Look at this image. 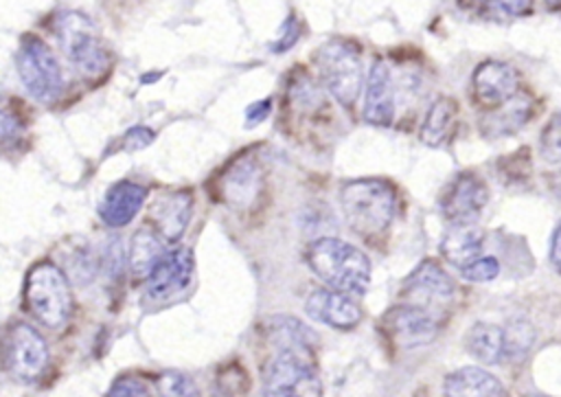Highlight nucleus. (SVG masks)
<instances>
[{
	"label": "nucleus",
	"mask_w": 561,
	"mask_h": 397,
	"mask_svg": "<svg viewBox=\"0 0 561 397\" xmlns=\"http://www.w3.org/2000/svg\"><path fill=\"white\" fill-rule=\"evenodd\" d=\"M280 347L263 371L265 397H322V384L307 360L309 329L294 318L274 320Z\"/></svg>",
	"instance_id": "obj_1"
},
{
	"label": "nucleus",
	"mask_w": 561,
	"mask_h": 397,
	"mask_svg": "<svg viewBox=\"0 0 561 397\" xmlns=\"http://www.w3.org/2000/svg\"><path fill=\"white\" fill-rule=\"evenodd\" d=\"M307 263L335 292L362 296L370 283L368 257L342 239L324 237L309 246Z\"/></svg>",
	"instance_id": "obj_2"
},
{
	"label": "nucleus",
	"mask_w": 561,
	"mask_h": 397,
	"mask_svg": "<svg viewBox=\"0 0 561 397\" xmlns=\"http://www.w3.org/2000/svg\"><path fill=\"white\" fill-rule=\"evenodd\" d=\"M340 204L348 226L362 237L381 235L397 215L394 189L377 178L346 182L340 191Z\"/></svg>",
	"instance_id": "obj_3"
},
{
	"label": "nucleus",
	"mask_w": 561,
	"mask_h": 397,
	"mask_svg": "<svg viewBox=\"0 0 561 397\" xmlns=\"http://www.w3.org/2000/svg\"><path fill=\"white\" fill-rule=\"evenodd\" d=\"M26 303L44 327H64L72 311V292L66 274L46 261L33 265L26 276Z\"/></svg>",
	"instance_id": "obj_4"
},
{
	"label": "nucleus",
	"mask_w": 561,
	"mask_h": 397,
	"mask_svg": "<svg viewBox=\"0 0 561 397\" xmlns=\"http://www.w3.org/2000/svg\"><path fill=\"white\" fill-rule=\"evenodd\" d=\"M55 31L66 57L79 72L85 77H101L107 70V50L99 37L96 26L83 13H59Z\"/></svg>",
	"instance_id": "obj_5"
},
{
	"label": "nucleus",
	"mask_w": 561,
	"mask_h": 397,
	"mask_svg": "<svg viewBox=\"0 0 561 397\" xmlns=\"http://www.w3.org/2000/svg\"><path fill=\"white\" fill-rule=\"evenodd\" d=\"M316 66L322 86L337 103L351 107L362 90V57L357 48L344 39H329L318 48Z\"/></svg>",
	"instance_id": "obj_6"
},
{
	"label": "nucleus",
	"mask_w": 561,
	"mask_h": 397,
	"mask_svg": "<svg viewBox=\"0 0 561 397\" xmlns=\"http://www.w3.org/2000/svg\"><path fill=\"white\" fill-rule=\"evenodd\" d=\"M18 72L28 94L50 103L61 92V68L48 46L37 37H26L18 50Z\"/></svg>",
	"instance_id": "obj_7"
},
{
	"label": "nucleus",
	"mask_w": 561,
	"mask_h": 397,
	"mask_svg": "<svg viewBox=\"0 0 561 397\" xmlns=\"http://www.w3.org/2000/svg\"><path fill=\"white\" fill-rule=\"evenodd\" d=\"M489 202L486 184L476 173H460L451 180V184L440 195V213L451 224H476L482 208Z\"/></svg>",
	"instance_id": "obj_8"
},
{
	"label": "nucleus",
	"mask_w": 561,
	"mask_h": 397,
	"mask_svg": "<svg viewBox=\"0 0 561 397\" xmlns=\"http://www.w3.org/2000/svg\"><path fill=\"white\" fill-rule=\"evenodd\" d=\"M386 331L401 349H416L438 336V318L412 303H401L386 314Z\"/></svg>",
	"instance_id": "obj_9"
},
{
	"label": "nucleus",
	"mask_w": 561,
	"mask_h": 397,
	"mask_svg": "<svg viewBox=\"0 0 561 397\" xmlns=\"http://www.w3.org/2000/svg\"><path fill=\"white\" fill-rule=\"evenodd\" d=\"M4 362L7 368L20 377V379H35L46 362H48V351L44 338L28 325L20 322L11 329L4 347Z\"/></svg>",
	"instance_id": "obj_10"
},
{
	"label": "nucleus",
	"mask_w": 561,
	"mask_h": 397,
	"mask_svg": "<svg viewBox=\"0 0 561 397\" xmlns=\"http://www.w3.org/2000/svg\"><path fill=\"white\" fill-rule=\"evenodd\" d=\"M471 94L486 110L500 107L519 94V75L506 61H484L471 75Z\"/></svg>",
	"instance_id": "obj_11"
},
{
	"label": "nucleus",
	"mask_w": 561,
	"mask_h": 397,
	"mask_svg": "<svg viewBox=\"0 0 561 397\" xmlns=\"http://www.w3.org/2000/svg\"><path fill=\"white\" fill-rule=\"evenodd\" d=\"M456 287L454 281L449 279V274L432 259H425L423 263H419L405 279L401 294H405L410 298L412 305H419L427 311H432L434 307L451 300Z\"/></svg>",
	"instance_id": "obj_12"
},
{
	"label": "nucleus",
	"mask_w": 561,
	"mask_h": 397,
	"mask_svg": "<svg viewBox=\"0 0 561 397\" xmlns=\"http://www.w3.org/2000/svg\"><path fill=\"white\" fill-rule=\"evenodd\" d=\"M193 276V254L186 248L164 252L147 281V294L153 300H167L180 294Z\"/></svg>",
	"instance_id": "obj_13"
},
{
	"label": "nucleus",
	"mask_w": 561,
	"mask_h": 397,
	"mask_svg": "<svg viewBox=\"0 0 561 397\" xmlns=\"http://www.w3.org/2000/svg\"><path fill=\"white\" fill-rule=\"evenodd\" d=\"M263 189V173L254 158H239L219 180L221 200L232 208H250Z\"/></svg>",
	"instance_id": "obj_14"
},
{
	"label": "nucleus",
	"mask_w": 561,
	"mask_h": 397,
	"mask_svg": "<svg viewBox=\"0 0 561 397\" xmlns=\"http://www.w3.org/2000/svg\"><path fill=\"white\" fill-rule=\"evenodd\" d=\"M364 118L370 125L388 127L394 118V79L386 61H375L366 83Z\"/></svg>",
	"instance_id": "obj_15"
},
{
	"label": "nucleus",
	"mask_w": 561,
	"mask_h": 397,
	"mask_svg": "<svg viewBox=\"0 0 561 397\" xmlns=\"http://www.w3.org/2000/svg\"><path fill=\"white\" fill-rule=\"evenodd\" d=\"M305 309L311 318L335 329H353L362 320V309L357 303L335 290H313L305 303Z\"/></svg>",
	"instance_id": "obj_16"
},
{
	"label": "nucleus",
	"mask_w": 561,
	"mask_h": 397,
	"mask_svg": "<svg viewBox=\"0 0 561 397\" xmlns=\"http://www.w3.org/2000/svg\"><path fill=\"white\" fill-rule=\"evenodd\" d=\"M533 116V99L526 94H517L500 107L486 110L480 118V134L486 138H506L519 132L528 118Z\"/></svg>",
	"instance_id": "obj_17"
},
{
	"label": "nucleus",
	"mask_w": 561,
	"mask_h": 397,
	"mask_svg": "<svg viewBox=\"0 0 561 397\" xmlns=\"http://www.w3.org/2000/svg\"><path fill=\"white\" fill-rule=\"evenodd\" d=\"M191 211H193L191 193L171 191V193H162L153 200V204L149 208V219L156 224L158 232L164 239L173 241L184 232V228L191 219Z\"/></svg>",
	"instance_id": "obj_18"
},
{
	"label": "nucleus",
	"mask_w": 561,
	"mask_h": 397,
	"mask_svg": "<svg viewBox=\"0 0 561 397\" xmlns=\"http://www.w3.org/2000/svg\"><path fill=\"white\" fill-rule=\"evenodd\" d=\"M445 397H508L504 384L480 366L451 371L443 384Z\"/></svg>",
	"instance_id": "obj_19"
},
{
	"label": "nucleus",
	"mask_w": 561,
	"mask_h": 397,
	"mask_svg": "<svg viewBox=\"0 0 561 397\" xmlns=\"http://www.w3.org/2000/svg\"><path fill=\"white\" fill-rule=\"evenodd\" d=\"M145 200H147L145 186L134 184V182H118L105 193V197L99 206V215L107 226L118 228V226L129 224L136 217V213L140 211Z\"/></svg>",
	"instance_id": "obj_20"
},
{
	"label": "nucleus",
	"mask_w": 561,
	"mask_h": 397,
	"mask_svg": "<svg viewBox=\"0 0 561 397\" xmlns=\"http://www.w3.org/2000/svg\"><path fill=\"white\" fill-rule=\"evenodd\" d=\"M482 243L484 232L478 224H454L440 241V254L451 265L465 270L467 265L480 259Z\"/></svg>",
	"instance_id": "obj_21"
},
{
	"label": "nucleus",
	"mask_w": 561,
	"mask_h": 397,
	"mask_svg": "<svg viewBox=\"0 0 561 397\" xmlns=\"http://www.w3.org/2000/svg\"><path fill=\"white\" fill-rule=\"evenodd\" d=\"M456 114H458L456 101L449 99V97H438L430 105V110H427V114L421 123L419 138L430 147H438L451 134V127L456 123Z\"/></svg>",
	"instance_id": "obj_22"
},
{
	"label": "nucleus",
	"mask_w": 561,
	"mask_h": 397,
	"mask_svg": "<svg viewBox=\"0 0 561 397\" xmlns=\"http://www.w3.org/2000/svg\"><path fill=\"white\" fill-rule=\"evenodd\" d=\"M465 344L476 360L484 364H497L504 358V329L491 322H476L469 329Z\"/></svg>",
	"instance_id": "obj_23"
},
{
	"label": "nucleus",
	"mask_w": 561,
	"mask_h": 397,
	"mask_svg": "<svg viewBox=\"0 0 561 397\" xmlns=\"http://www.w3.org/2000/svg\"><path fill=\"white\" fill-rule=\"evenodd\" d=\"M164 248L158 239V235L149 228H140L131 237V248H129V270L136 276H149L151 270L158 265V261L164 257Z\"/></svg>",
	"instance_id": "obj_24"
},
{
	"label": "nucleus",
	"mask_w": 561,
	"mask_h": 397,
	"mask_svg": "<svg viewBox=\"0 0 561 397\" xmlns=\"http://www.w3.org/2000/svg\"><path fill=\"white\" fill-rule=\"evenodd\" d=\"M535 342V327L526 318H513L504 329V355L522 360Z\"/></svg>",
	"instance_id": "obj_25"
},
{
	"label": "nucleus",
	"mask_w": 561,
	"mask_h": 397,
	"mask_svg": "<svg viewBox=\"0 0 561 397\" xmlns=\"http://www.w3.org/2000/svg\"><path fill=\"white\" fill-rule=\"evenodd\" d=\"M158 395L160 397H199L193 379L178 371H169L158 379Z\"/></svg>",
	"instance_id": "obj_26"
},
{
	"label": "nucleus",
	"mask_w": 561,
	"mask_h": 397,
	"mask_svg": "<svg viewBox=\"0 0 561 397\" xmlns=\"http://www.w3.org/2000/svg\"><path fill=\"white\" fill-rule=\"evenodd\" d=\"M541 158L548 162H561V112H557L541 129L539 138Z\"/></svg>",
	"instance_id": "obj_27"
},
{
	"label": "nucleus",
	"mask_w": 561,
	"mask_h": 397,
	"mask_svg": "<svg viewBox=\"0 0 561 397\" xmlns=\"http://www.w3.org/2000/svg\"><path fill=\"white\" fill-rule=\"evenodd\" d=\"M460 272H462V279L471 281V283H486L500 274V263L495 257H480L478 261H473L471 265H467Z\"/></svg>",
	"instance_id": "obj_28"
},
{
	"label": "nucleus",
	"mask_w": 561,
	"mask_h": 397,
	"mask_svg": "<svg viewBox=\"0 0 561 397\" xmlns=\"http://www.w3.org/2000/svg\"><path fill=\"white\" fill-rule=\"evenodd\" d=\"M22 136L20 123L4 110H0V151L11 149Z\"/></svg>",
	"instance_id": "obj_29"
},
{
	"label": "nucleus",
	"mask_w": 561,
	"mask_h": 397,
	"mask_svg": "<svg viewBox=\"0 0 561 397\" xmlns=\"http://www.w3.org/2000/svg\"><path fill=\"white\" fill-rule=\"evenodd\" d=\"M151 140H153V132H151L149 127L138 125V127H131V129L125 134V138H123V149H125V151H136V149L147 147Z\"/></svg>",
	"instance_id": "obj_30"
},
{
	"label": "nucleus",
	"mask_w": 561,
	"mask_h": 397,
	"mask_svg": "<svg viewBox=\"0 0 561 397\" xmlns=\"http://www.w3.org/2000/svg\"><path fill=\"white\" fill-rule=\"evenodd\" d=\"M107 397H149L147 388L136 379H121L112 386Z\"/></svg>",
	"instance_id": "obj_31"
},
{
	"label": "nucleus",
	"mask_w": 561,
	"mask_h": 397,
	"mask_svg": "<svg viewBox=\"0 0 561 397\" xmlns=\"http://www.w3.org/2000/svg\"><path fill=\"white\" fill-rule=\"evenodd\" d=\"M486 9L500 11V15L504 18H519L526 11H530V2H491L486 4Z\"/></svg>",
	"instance_id": "obj_32"
},
{
	"label": "nucleus",
	"mask_w": 561,
	"mask_h": 397,
	"mask_svg": "<svg viewBox=\"0 0 561 397\" xmlns=\"http://www.w3.org/2000/svg\"><path fill=\"white\" fill-rule=\"evenodd\" d=\"M550 261H552L554 270L561 274V222H559V226L554 228V235H552V243H550Z\"/></svg>",
	"instance_id": "obj_33"
},
{
	"label": "nucleus",
	"mask_w": 561,
	"mask_h": 397,
	"mask_svg": "<svg viewBox=\"0 0 561 397\" xmlns=\"http://www.w3.org/2000/svg\"><path fill=\"white\" fill-rule=\"evenodd\" d=\"M267 112H270V101L265 99V101H256L254 105H250L245 114H248V121L252 125V123H261L267 116Z\"/></svg>",
	"instance_id": "obj_34"
},
{
	"label": "nucleus",
	"mask_w": 561,
	"mask_h": 397,
	"mask_svg": "<svg viewBox=\"0 0 561 397\" xmlns=\"http://www.w3.org/2000/svg\"><path fill=\"white\" fill-rule=\"evenodd\" d=\"M552 186H554V193L561 197V171L554 175V180H552Z\"/></svg>",
	"instance_id": "obj_35"
},
{
	"label": "nucleus",
	"mask_w": 561,
	"mask_h": 397,
	"mask_svg": "<svg viewBox=\"0 0 561 397\" xmlns=\"http://www.w3.org/2000/svg\"><path fill=\"white\" fill-rule=\"evenodd\" d=\"M210 397H228V395H226V393H224V390H217V388H215V390H213V395H210Z\"/></svg>",
	"instance_id": "obj_36"
},
{
	"label": "nucleus",
	"mask_w": 561,
	"mask_h": 397,
	"mask_svg": "<svg viewBox=\"0 0 561 397\" xmlns=\"http://www.w3.org/2000/svg\"><path fill=\"white\" fill-rule=\"evenodd\" d=\"M533 397H539V395H533Z\"/></svg>",
	"instance_id": "obj_37"
}]
</instances>
